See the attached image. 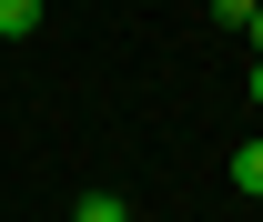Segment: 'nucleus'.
<instances>
[{
	"label": "nucleus",
	"mask_w": 263,
	"mask_h": 222,
	"mask_svg": "<svg viewBox=\"0 0 263 222\" xmlns=\"http://www.w3.org/2000/svg\"><path fill=\"white\" fill-rule=\"evenodd\" d=\"M41 31V0H0V41H31Z\"/></svg>",
	"instance_id": "f257e3e1"
},
{
	"label": "nucleus",
	"mask_w": 263,
	"mask_h": 222,
	"mask_svg": "<svg viewBox=\"0 0 263 222\" xmlns=\"http://www.w3.org/2000/svg\"><path fill=\"white\" fill-rule=\"evenodd\" d=\"M71 222H132V212H122V192H81V202H71Z\"/></svg>",
	"instance_id": "f03ea898"
},
{
	"label": "nucleus",
	"mask_w": 263,
	"mask_h": 222,
	"mask_svg": "<svg viewBox=\"0 0 263 222\" xmlns=\"http://www.w3.org/2000/svg\"><path fill=\"white\" fill-rule=\"evenodd\" d=\"M233 192H253V202H263V142H243V152H233Z\"/></svg>",
	"instance_id": "7ed1b4c3"
},
{
	"label": "nucleus",
	"mask_w": 263,
	"mask_h": 222,
	"mask_svg": "<svg viewBox=\"0 0 263 222\" xmlns=\"http://www.w3.org/2000/svg\"><path fill=\"white\" fill-rule=\"evenodd\" d=\"M243 31H253V51H263V0H253V21H243Z\"/></svg>",
	"instance_id": "20e7f679"
},
{
	"label": "nucleus",
	"mask_w": 263,
	"mask_h": 222,
	"mask_svg": "<svg viewBox=\"0 0 263 222\" xmlns=\"http://www.w3.org/2000/svg\"><path fill=\"white\" fill-rule=\"evenodd\" d=\"M253 101H263V71H253Z\"/></svg>",
	"instance_id": "39448f33"
}]
</instances>
